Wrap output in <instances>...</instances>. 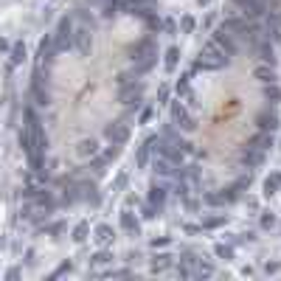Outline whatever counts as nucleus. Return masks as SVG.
I'll return each mask as SVG.
<instances>
[{"label": "nucleus", "instance_id": "nucleus-1", "mask_svg": "<svg viewBox=\"0 0 281 281\" xmlns=\"http://www.w3.org/2000/svg\"><path fill=\"white\" fill-rule=\"evenodd\" d=\"M228 62H231V56L222 51V48L214 43V40H211V43L202 45L200 59H197V68H202V70H220V68H225Z\"/></svg>", "mask_w": 281, "mask_h": 281}, {"label": "nucleus", "instance_id": "nucleus-2", "mask_svg": "<svg viewBox=\"0 0 281 281\" xmlns=\"http://www.w3.org/2000/svg\"><path fill=\"white\" fill-rule=\"evenodd\" d=\"M73 48H76L82 56H88L90 48H93V26H90L82 14L73 17Z\"/></svg>", "mask_w": 281, "mask_h": 281}, {"label": "nucleus", "instance_id": "nucleus-3", "mask_svg": "<svg viewBox=\"0 0 281 281\" xmlns=\"http://www.w3.org/2000/svg\"><path fill=\"white\" fill-rule=\"evenodd\" d=\"M172 124H175L177 130H183V132H194V130H197V118H194L191 107L186 104V101H180V98L172 104Z\"/></svg>", "mask_w": 281, "mask_h": 281}, {"label": "nucleus", "instance_id": "nucleus-4", "mask_svg": "<svg viewBox=\"0 0 281 281\" xmlns=\"http://www.w3.org/2000/svg\"><path fill=\"white\" fill-rule=\"evenodd\" d=\"M51 43L56 51H68V48H73V20L70 17H62L59 26H56V31H53Z\"/></svg>", "mask_w": 281, "mask_h": 281}, {"label": "nucleus", "instance_id": "nucleus-5", "mask_svg": "<svg viewBox=\"0 0 281 281\" xmlns=\"http://www.w3.org/2000/svg\"><path fill=\"white\" fill-rule=\"evenodd\" d=\"M104 138L113 143V146H124L127 140H130V127L124 121H113L110 127L104 130Z\"/></svg>", "mask_w": 281, "mask_h": 281}, {"label": "nucleus", "instance_id": "nucleus-6", "mask_svg": "<svg viewBox=\"0 0 281 281\" xmlns=\"http://www.w3.org/2000/svg\"><path fill=\"white\" fill-rule=\"evenodd\" d=\"M234 6H236L245 17L256 20V17H262L264 9H267V0H234Z\"/></svg>", "mask_w": 281, "mask_h": 281}, {"label": "nucleus", "instance_id": "nucleus-7", "mask_svg": "<svg viewBox=\"0 0 281 281\" xmlns=\"http://www.w3.org/2000/svg\"><path fill=\"white\" fill-rule=\"evenodd\" d=\"M214 43L220 45V48L228 53V56H234V53H236V37L231 34L225 26H220L217 31H214Z\"/></svg>", "mask_w": 281, "mask_h": 281}, {"label": "nucleus", "instance_id": "nucleus-8", "mask_svg": "<svg viewBox=\"0 0 281 281\" xmlns=\"http://www.w3.org/2000/svg\"><path fill=\"white\" fill-rule=\"evenodd\" d=\"M140 96H143V85H140V82H138V85L132 82L130 88H127V85H121V98L127 101V104H135V107H138Z\"/></svg>", "mask_w": 281, "mask_h": 281}, {"label": "nucleus", "instance_id": "nucleus-9", "mask_svg": "<svg viewBox=\"0 0 281 281\" xmlns=\"http://www.w3.org/2000/svg\"><path fill=\"white\" fill-rule=\"evenodd\" d=\"M262 191H264V197H273V194H279V191H281V172H279V169H276V172H270V175L264 177Z\"/></svg>", "mask_w": 281, "mask_h": 281}, {"label": "nucleus", "instance_id": "nucleus-10", "mask_svg": "<svg viewBox=\"0 0 281 281\" xmlns=\"http://www.w3.org/2000/svg\"><path fill=\"white\" fill-rule=\"evenodd\" d=\"M155 172H158L160 177H175L177 175V163H172L169 158H160V155H155Z\"/></svg>", "mask_w": 281, "mask_h": 281}, {"label": "nucleus", "instance_id": "nucleus-11", "mask_svg": "<svg viewBox=\"0 0 281 281\" xmlns=\"http://www.w3.org/2000/svg\"><path fill=\"white\" fill-rule=\"evenodd\" d=\"M149 205L155 211H160L163 205H166V188H163V186L152 183V188H149Z\"/></svg>", "mask_w": 281, "mask_h": 281}, {"label": "nucleus", "instance_id": "nucleus-12", "mask_svg": "<svg viewBox=\"0 0 281 281\" xmlns=\"http://www.w3.org/2000/svg\"><path fill=\"white\" fill-rule=\"evenodd\" d=\"M256 51H259V56H262L264 65H273V62H276V53H273L270 40H259V43H256Z\"/></svg>", "mask_w": 281, "mask_h": 281}, {"label": "nucleus", "instance_id": "nucleus-13", "mask_svg": "<svg viewBox=\"0 0 281 281\" xmlns=\"http://www.w3.org/2000/svg\"><path fill=\"white\" fill-rule=\"evenodd\" d=\"M256 79L262 82V85H270V82H279V73L273 70V65H259V68L253 70Z\"/></svg>", "mask_w": 281, "mask_h": 281}, {"label": "nucleus", "instance_id": "nucleus-14", "mask_svg": "<svg viewBox=\"0 0 281 281\" xmlns=\"http://www.w3.org/2000/svg\"><path fill=\"white\" fill-rule=\"evenodd\" d=\"M256 121H259V130H262V132L279 130V115H276V113H262Z\"/></svg>", "mask_w": 281, "mask_h": 281}, {"label": "nucleus", "instance_id": "nucleus-15", "mask_svg": "<svg viewBox=\"0 0 281 281\" xmlns=\"http://www.w3.org/2000/svg\"><path fill=\"white\" fill-rule=\"evenodd\" d=\"M177 62H180V48H166V59H163V68H166V73H175L177 70Z\"/></svg>", "mask_w": 281, "mask_h": 281}, {"label": "nucleus", "instance_id": "nucleus-16", "mask_svg": "<svg viewBox=\"0 0 281 281\" xmlns=\"http://www.w3.org/2000/svg\"><path fill=\"white\" fill-rule=\"evenodd\" d=\"M155 140H158V135H152V138H146L143 143H140V149H138V166H146V163H149V149L155 146Z\"/></svg>", "mask_w": 281, "mask_h": 281}, {"label": "nucleus", "instance_id": "nucleus-17", "mask_svg": "<svg viewBox=\"0 0 281 281\" xmlns=\"http://www.w3.org/2000/svg\"><path fill=\"white\" fill-rule=\"evenodd\" d=\"M225 222H228L225 214H211V217H202V228L205 231H217V228H222Z\"/></svg>", "mask_w": 281, "mask_h": 281}, {"label": "nucleus", "instance_id": "nucleus-18", "mask_svg": "<svg viewBox=\"0 0 281 281\" xmlns=\"http://www.w3.org/2000/svg\"><path fill=\"white\" fill-rule=\"evenodd\" d=\"M82 155V158H93V155H98V143L93 138H85L79 140V149H76Z\"/></svg>", "mask_w": 281, "mask_h": 281}, {"label": "nucleus", "instance_id": "nucleus-19", "mask_svg": "<svg viewBox=\"0 0 281 281\" xmlns=\"http://www.w3.org/2000/svg\"><path fill=\"white\" fill-rule=\"evenodd\" d=\"M113 228L110 225H96V231H93V239H96L98 245H107V242H113Z\"/></svg>", "mask_w": 281, "mask_h": 281}, {"label": "nucleus", "instance_id": "nucleus-20", "mask_svg": "<svg viewBox=\"0 0 281 281\" xmlns=\"http://www.w3.org/2000/svg\"><path fill=\"white\" fill-rule=\"evenodd\" d=\"M250 146H256V149H262V152H267L273 146V135L270 132H259L253 140H250Z\"/></svg>", "mask_w": 281, "mask_h": 281}, {"label": "nucleus", "instance_id": "nucleus-21", "mask_svg": "<svg viewBox=\"0 0 281 281\" xmlns=\"http://www.w3.org/2000/svg\"><path fill=\"white\" fill-rule=\"evenodd\" d=\"M264 98H267L270 104H279V101H281V88H279V82L264 85Z\"/></svg>", "mask_w": 281, "mask_h": 281}, {"label": "nucleus", "instance_id": "nucleus-22", "mask_svg": "<svg viewBox=\"0 0 281 281\" xmlns=\"http://www.w3.org/2000/svg\"><path fill=\"white\" fill-rule=\"evenodd\" d=\"M121 228L124 231H130V234H138V220H135V217H132L130 211H121Z\"/></svg>", "mask_w": 281, "mask_h": 281}, {"label": "nucleus", "instance_id": "nucleus-23", "mask_svg": "<svg viewBox=\"0 0 281 281\" xmlns=\"http://www.w3.org/2000/svg\"><path fill=\"white\" fill-rule=\"evenodd\" d=\"M169 264H172V256H169V253H158L155 259H152V270L163 273V270H169Z\"/></svg>", "mask_w": 281, "mask_h": 281}, {"label": "nucleus", "instance_id": "nucleus-24", "mask_svg": "<svg viewBox=\"0 0 281 281\" xmlns=\"http://www.w3.org/2000/svg\"><path fill=\"white\" fill-rule=\"evenodd\" d=\"M262 228L264 231H270V228H276V225H279V220H276V214H273V211H262Z\"/></svg>", "mask_w": 281, "mask_h": 281}, {"label": "nucleus", "instance_id": "nucleus-25", "mask_svg": "<svg viewBox=\"0 0 281 281\" xmlns=\"http://www.w3.org/2000/svg\"><path fill=\"white\" fill-rule=\"evenodd\" d=\"M23 59H26V45L17 43L14 48H11V65H20Z\"/></svg>", "mask_w": 281, "mask_h": 281}, {"label": "nucleus", "instance_id": "nucleus-26", "mask_svg": "<svg viewBox=\"0 0 281 281\" xmlns=\"http://www.w3.org/2000/svg\"><path fill=\"white\" fill-rule=\"evenodd\" d=\"M88 231H90L88 222H79V225L73 228V242H85V239H88Z\"/></svg>", "mask_w": 281, "mask_h": 281}, {"label": "nucleus", "instance_id": "nucleus-27", "mask_svg": "<svg viewBox=\"0 0 281 281\" xmlns=\"http://www.w3.org/2000/svg\"><path fill=\"white\" fill-rule=\"evenodd\" d=\"M90 262L96 264V267H101V264H110V262H113V253H107V250H98V253L93 256Z\"/></svg>", "mask_w": 281, "mask_h": 281}, {"label": "nucleus", "instance_id": "nucleus-28", "mask_svg": "<svg viewBox=\"0 0 281 281\" xmlns=\"http://www.w3.org/2000/svg\"><path fill=\"white\" fill-rule=\"evenodd\" d=\"M214 253H217V259H225V262H228L231 256H234V250H231L228 245H217L214 247Z\"/></svg>", "mask_w": 281, "mask_h": 281}, {"label": "nucleus", "instance_id": "nucleus-29", "mask_svg": "<svg viewBox=\"0 0 281 281\" xmlns=\"http://www.w3.org/2000/svg\"><path fill=\"white\" fill-rule=\"evenodd\" d=\"M194 26H197V23H194V17H188V14H186V17L180 20V28H183V34H191Z\"/></svg>", "mask_w": 281, "mask_h": 281}, {"label": "nucleus", "instance_id": "nucleus-30", "mask_svg": "<svg viewBox=\"0 0 281 281\" xmlns=\"http://www.w3.org/2000/svg\"><path fill=\"white\" fill-rule=\"evenodd\" d=\"M211 273H214V267H211V264H197V276H211Z\"/></svg>", "mask_w": 281, "mask_h": 281}, {"label": "nucleus", "instance_id": "nucleus-31", "mask_svg": "<svg viewBox=\"0 0 281 281\" xmlns=\"http://www.w3.org/2000/svg\"><path fill=\"white\" fill-rule=\"evenodd\" d=\"M152 113H155V110H152V107H146V110L140 113V124H149L152 121Z\"/></svg>", "mask_w": 281, "mask_h": 281}, {"label": "nucleus", "instance_id": "nucleus-32", "mask_svg": "<svg viewBox=\"0 0 281 281\" xmlns=\"http://www.w3.org/2000/svg\"><path fill=\"white\" fill-rule=\"evenodd\" d=\"M169 242H172V239L169 236H160V239H152V247H166Z\"/></svg>", "mask_w": 281, "mask_h": 281}, {"label": "nucleus", "instance_id": "nucleus-33", "mask_svg": "<svg viewBox=\"0 0 281 281\" xmlns=\"http://www.w3.org/2000/svg\"><path fill=\"white\" fill-rule=\"evenodd\" d=\"M0 51H9V43H6V40H0Z\"/></svg>", "mask_w": 281, "mask_h": 281}, {"label": "nucleus", "instance_id": "nucleus-34", "mask_svg": "<svg viewBox=\"0 0 281 281\" xmlns=\"http://www.w3.org/2000/svg\"><path fill=\"white\" fill-rule=\"evenodd\" d=\"M197 3H200V6H208V3H211V0H197Z\"/></svg>", "mask_w": 281, "mask_h": 281}, {"label": "nucleus", "instance_id": "nucleus-35", "mask_svg": "<svg viewBox=\"0 0 281 281\" xmlns=\"http://www.w3.org/2000/svg\"><path fill=\"white\" fill-rule=\"evenodd\" d=\"M279 149H281V140H279Z\"/></svg>", "mask_w": 281, "mask_h": 281}]
</instances>
